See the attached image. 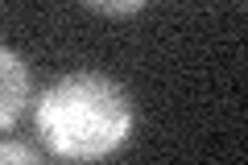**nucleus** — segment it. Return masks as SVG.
Listing matches in <instances>:
<instances>
[{
	"instance_id": "4",
	"label": "nucleus",
	"mask_w": 248,
	"mask_h": 165,
	"mask_svg": "<svg viewBox=\"0 0 248 165\" xmlns=\"http://www.w3.org/2000/svg\"><path fill=\"white\" fill-rule=\"evenodd\" d=\"M91 9H95V13H116V17H120V13H137V9H141V0H124V4H108V0H91Z\"/></svg>"
},
{
	"instance_id": "3",
	"label": "nucleus",
	"mask_w": 248,
	"mask_h": 165,
	"mask_svg": "<svg viewBox=\"0 0 248 165\" xmlns=\"http://www.w3.org/2000/svg\"><path fill=\"white\" fill-rule=\"evenodd\" d=\"M0 165H42V157L25 140H0Z\"/></svg>"
},
{
	"instance_id": "1",
	"label": "nucleus",
	"mask_w": 248,
	"mask_h": 165,
	"mask_svg": "<svg viewBox=\"0 0 248 165\" xmlns=\"http://www.w3.org/2000/svg\"><path fill=\"white\" fill-rule=\"evenodd\" d=\"M37 136L54 157L75 165L104 161L133 132V99L120 83L95 70L58 78L37 99Z\"/></svg>"
},
{
	"instance_id": "2",
	"label": "nucleus",
	"mask_w": 248,
	"mask_h": 165,
	"mask_svg": "<svg viewBox=\"0 0 248 165\" xmlns=\"http://www.w3.org/2000/svg\"><path fill=\"white\" fill-rule=\"evenodd\" d=\"M29 104V66L0 45V132L13 128Z\"/></svg>"
}]
</instances>
